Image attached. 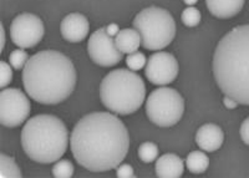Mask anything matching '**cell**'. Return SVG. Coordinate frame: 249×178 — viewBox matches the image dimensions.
Instances as JSON below:
<instances>
[{
  "instance_id": "18",
  "label": "cell",
  "mask_w": 249,
  "mask_h": 178,
  "mask_svg": "<svg viewBox=\"0 0 249 178\" xmlns=\"http://www.w3.org/2000/svg\"><path fill=\"white\" fill-rule=\"evenodd\" d=\"M23 176L20 167L18 166L15 160L10 156L1 153L0 155V177L3 178H20Z\"/></svg>"
},
{
  "instance_id": "19",
  "label": "cell",
  "mask_w": 249,
  "mask_h": 178,
  "mask_svg": "<svg viewBox=\"0 0 249 178\" xmlns=\"http://www.w3.org/2000/svg\"><path fill=\"white\" fill-rule=\"evenodd\" d=\"M139 157L144 163H151L159 159V147L153 142H144L139 147Z\"/></svg>"
},
{
  "instance_id": "2",
  "label": "cell",
  "mask_w": 249,
  "mask_h": 178,
  "mask_svg": "<svg viewBox=\"0 0 249 178\" xmlns=\"http://www.w3.org/2000/svg\"><path fill=\"white\" fill-rule=\"evenodd\" d=\"M74 64L60 51L44 50L30 56L23 69V85L33 100L43 105L65 101L76 86Z\"/></svg>"
},
{
  "instance_id": "6",
  "label": "cell",
  "mask_w": 249,
  "mask_h": 178,
  "mask_svg": "<svg viewBox=\"0 0 249 178\" xmlns=\"http://www.w3.org/2000/svg\"><path fill=\"white\" fill-rule=\"evenodd\" d=\"M133 28L141 35L142 46L146 50L167 48L176 36V21L170 12L159 6H150L133 19Z\"/></svg>"
},
{
  "instance_id": "14",
  "label": "cell",
  "mask_w": 249,
  "mask_h": 178,
  "mask_svg": "<svg viewBox=\"0 0 249 178\" xmlns=\"http://www.w3.org/2000/svg\"><path fill=\"white\" fill-rule=\"evenodd\" d=\"M156 176L160 178H179L183 175V160L175 153H166L156 160Z\"/></svg>"
},
{
  "instance_id": "8",
  "label": "cell",
  "mask_w": 249,
  "mask_h": 178,
  "mask_svg": "<svg viewBox=\"0 0 249 178\" xmlns=\"http://www.w3.org/2000/svg\"><path fill=\"white\" fill-rule=\"evenodd\" d=\"M30 100L19 89H3L0 92V124L5 127H18L28 120Z\"/></svg>"
},
{
  "instance_id": "9",
  "label": "cell",
  "mask_w": 249,
  "mask_h": 178,
  "mask_svg": "<svg viewBox=\"0 0 249 178\" xmlns=\"http://www.w3.org/2000/svg\"><path fill=\"white\" fill-rule=\"evenodd\" d=\"M45 34L43 20L35 14L24 13L13 20L10 36L14 45L21 49H31L43 40Z\"/></svg>"
},
{
  "instance_id": "24",
  "label": "cell",
  "mask_w": 249,
  "mask_h": 178,
  "mask_svg": "<svg viewBox=\"0 0 249 178\" xmlns=\"http://www.w3.org/2000/svg\"><path fill=\"white\" fill-rule=\"evenodd\" d=\"M12 65L5 61H0V72H1V80H0V86L1 89H5L10 85L13 81V70Z\"/></svg>"
},
{
  "instance_id": "20",
  "label": "cell",
  "mask_w": 249,
  "mask_h": 178,
  "mask_svg": "<svg viewBox=\"0 0 249 178\" xmlns=\"http://www.w3.org/2000/svg\"><path fill=\"white\" fill-rule=\"evenodd\" d=\"M30 56L24 49L19 48L17 50H13L9 55V64L12 65L14 70H23L25 68L26 62L29 61Z\"/></svg>"
},
{
  "instance_id": "29",
  "label": "cell",
  "mask_w": 249,
  "mask_h": 178,
  "mask_svg": "<svg viewBox=\"0 0 249 178\" xmlns=\"http://www.w3.org/2000/svg\"><path fill=\"white\" fill-rule=\"evenodd\" d=\"M0 33H1V51H3L4 46H5V29H4L3 24H0Z\"/></svg>"
},
{
  "instance_id": "13",
  "label": "cell",
  "mask_w": 249,
  "mask_h": 178,
  "mask_svg": "<svg viewBox=\"0 0 249 178\" xmlns=\"http://www.w3.org/2000/svg\"><path fill=\"white\" fill-rule=\"evenodd\" d=\"M224 133L219 126L214 124H206L198 128L196 133V143L206 152H214L222 147Z\"/></svg>"
},
{
  "instance_id": "7",
  "label": "cell",
  "mask_w": 249,
  "mask_h": 178,
  "mask_svg": "<svg viewBox=\"0 0 249 178\" xmlns=\"http://www.w3.org/2000/svg\"><path fill=\"white\" fill-rule=\"evenodd\" d=\"M184 112V100L175 89H156L146 100V115L160 127H171L178 124Z\"/></svg>"
},
{
  "instance_id": "5",
  "label": "cell",
  "mask_w": 249,
  "mask_h": 178,
  "mask_svg": "<svg viewBox=\"0 0 249 178\" xmlns=\"http://www.w3.org/2000/svg\"><path fill=\"white\" fill-rule=\"evenodd\" d=\"M100 99L111 112L126 116L142 106L146 99V85L136 71L113 70L101 81Z\"/></svg>"
},
{
  "instance_id": "23",
  "label": "cell",
  "mask_w": 249,
  "mask_h": 178,
  "mask_svg": "<svg viewBox=\"0 0 249 178\" xmlns=\"http://www.w3.org/2000/svg\"><path fill=\"white\" fill-rule=\"evenodd\" d=\"M146 64H147V59H146L143 53L139 50L135 51V53H131L126 57V65L132 71L141 70V69L146 66Z\"/></svg>"
},
{
  "instance_id": "21",
  "label": "cell",
  "mask_w": 249,
  "mask_h": 178,
  "mask_svg": "<svg viewBox=\"0 0 249 178\" xmlns=\"http://www.w3.org/2000/svg\"><path fill=\"white\" fill-rule=\"evenodd\" d=\"M53 175L56 178H70L74 175V164L69 160H59L53 167Z\"/></svg>"
},
{
  "instance_id": "10",
  "label": "cell",
  "mask_w": 249,
  "mask_h": 178,
  "mask_svg": "<svg viewBox=\"0 0 249 178\" xmlns=\"http://www.w3.org/2000/svg\"><path fill=\"white\" fill-rule=\"evenodd\" d=\"M88 54L96 65L110 68L122 60V53L115 43V37L108 35L106 28L92 33L88 43Z\"/></svg>"
},
{
  "instance_id": "16",
  "label": "cell",
  "mask_w": 249,
  "mask_h": 178,
  "mask_svg": "<svg viewBox=\"0 0 249 178\" xmlns=\"http://www.w3.org/2000/svg\"><path fill=\"white\" fill-rule=\"evenodd\" d=\"M115 43L122 54H131L135 53L142 45V39L136 29H122L115 36Z\"/></svg>"
},
{
  "instance_id": "28",
  "label": "cell",
  "mask_w": 249,
  "mask_h": 178,
  "mask_svg": "<svg viewBox=\"0 0 249 178\" xmlns=\"http://www.w3.org/2000/svg\"><path fill=\"white\" fill-rule=\"evenodd\" d=\"M106 31L108 33V35H111L112 37H115L117 34H119L120 28L117 24H110V25L106 26Z\"/></svg>"
},
{
  "instance_id": "3",
  "label": "cell",
  "mask_w": 249,
  "mask_h": 178,
  "mask_svg": "<svg viewBox=\"0 0 249 178\" xmlns=\"http://www.w3.org/2000/svg\"><path fill=\"white\" fill-rule=\"evenodd\" d=\"M213 75L226 96L249 106V24L232 29L219 40L213 55Z\"/></svg>"
},
{
  "instance_id": "12",
  "label": "cell",
  "mask_w": 249,
  "mask_h": 178,
  "mask_svg": "<svg viewBox=\"0 0 249 178\" xmlns=\"http://www.w3.org/2000/svg\"><path fill=\"white\" fill-rule=\"evenodd\" d=\"M62 37L69 43H80L85 40L90 31V24L85 15L71 13L66 15L60 25Z\"/></svg>"
},
{
  "instance_id": "25",
  "label": "cell",
  "mask_w": 249,
  "mask_h": 178,
  "mask_svg": "<svg viewBox=\"0 0 249 178\" xmlns=\"http://www.w3.org/2000/svg\"><path fill=\"white\" fill-rule=\"evenodd\" d=\"M116 176L119 178H132L135 177V173H133V168L130 164L124 163L116 167Z\"/></svg>"
},
{
  "instance_id": "11",
  "label": "cell",
  "mask_w": 249,
  "mask_h": 178,
  "mask_svg": "<svg viewBox=\"0 0 249 178\" xmlns=\"http://www.w3.org/2000/svg\"><path fill=\"white\" fill-rule=\"evenodd\" d=\"M144 75L153 85L166 86L175 81L178 75V62L170 53L157 51L147 60Z\"/></svg>"
},
{
  "instance_id": "17",
  "label": "cell",
  "mask_w": 249,
  "mask_h": 178,
  "mask_svg": "<svg viewBox=\"0 0 249 178\" xmlns=\"http://www.w3.org/2000/svg\"><path fill=\"white\" fill-rule=\"evenodd\" d=\"M186 166L190 172L199 175V173L206 172L210 166V160L203 151H193L187 156Z\"/></svg>"
},
{
  "instance_id": "4",
  "label": "cell",
  "mask_w": 249,
  "mask_h": 178,
  "mask_svg": "<svg viewBox=\"0 0 249 178\" xmlns=\"http://www.w3.org/2000/svg\"><path fill=\"white\" fill-rule=\"evenodd\" d=\"M21 146L29 159L37 163L56 162L65 155L69 131L54 115H37L28 120L21 131Z\"/></svg>"
},
{
  "instance_id": "26",
  "label": "cell",
  "mask_w": 249,
  "mask_h": 178,
  "mask_svg": "<svg viewBox=\"0 0 249 178\" xmlns=\"http://www.w3.org/2000/svg\"><path fill=\"white\" fill-rule=\"evenodd\" d=\"M241 139L247 146H249V117L244 120L241 126Z\"/></svg>"
},
{
  "instance_id": "30",
  "label": "cell",
  "mask_w": 249,
  "mask_h": 178,
  "mask_svg": "<svg viewBox=\"0 0 249 178\" xmlns=\"http://www.w3.org/2000/svg\"><path fill=\"white\" fill-rule=\"evenodd\" d=\"M183 1H184V4H187L188 6H192V5H195V4H197V1H198V0H183Z\"/></svg>"
},
{
  "instance_id": "1",
  "label": "cell",
  "mask_w": 249,
  "mask_h": 178,
  "mask_svg": "<svg viewBox=\"0 0 249 178\" xmlns=\"http://www.w3.org/2000/svg\"><path fill=\"white\" fill-rule=\"evenodd\" d=\"M71 152L91 172L115 170L127 156L130 135L113 113L92 112L82 117L71 132Z\"/></svg>"
},
{
  "instance_id": "22",
  "label": "cell",
  "mask_w": 249,
  "mask_h": 178,
  "mask_svg": "<svg viewBox=\"0 0 249 178\" xmlns=\"http://www.w3.org/2000/svg\"><path fill=\"white\" fill-rule=\"evenodd\" d=\"M182 23L188 28H195L201 23V12L195 6H188L182 13Z\"/></svg>"
},
{
  "instance_id": "27",
  "label": "cell",
  "mask_w": 249,
  "mask_h": 178,
  "mask_svg": "<svg viewBox=\"0 0 249 178\" xmlns=\"http://www.w3.org/2000/svg\"><path fill=\"white\" fill-rule=\"evenodd\" d=\"M223 104H224V106H226L227 108H230V110H232V108H235L238 105H239L237 101H235V100H233L232 97H230V96L224 97Z\"/></svg>"
},
{
  "instance_id": "15",
  "label": "cell",
  "mask_w": 249,
  "mask_h": 178,
  "mask_svg": "<svg viewBox=\"0 0 249 178\" xmlns=\"http://www.w3.org/2000/svg\"><path fill=\"white\" fill-rule=\"evenodd\" d=\"M246 0H206L211 14L219 19L233 18L241 12Z\"/></svg>"
}]
</instances>
